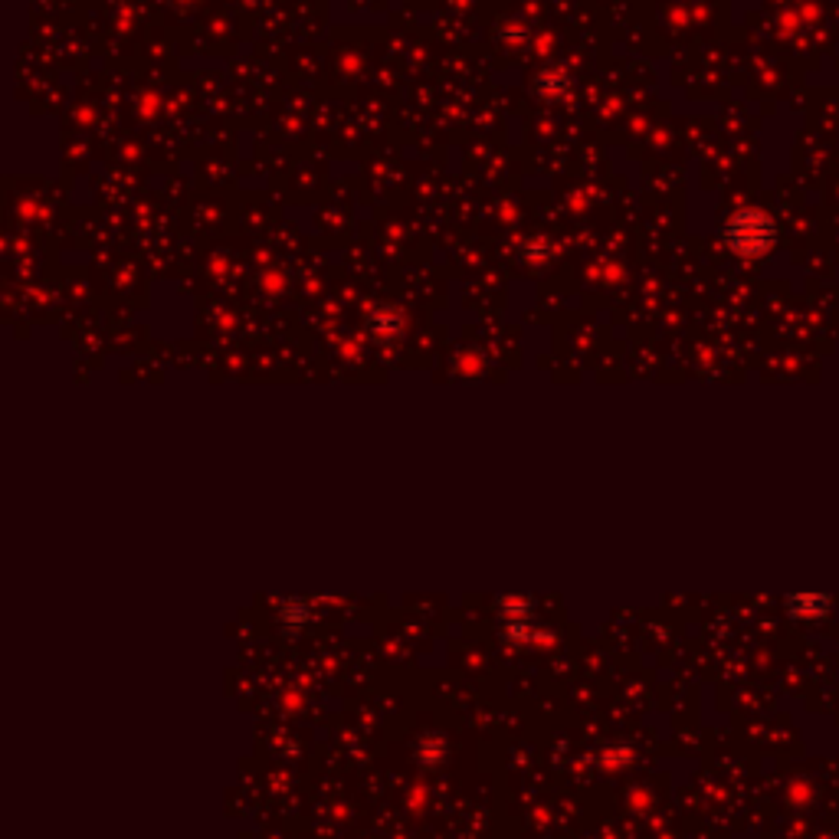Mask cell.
<instances>
[{
    "instance_id": "obj_1",
    "label": "cell",
    "mask_w": 839,
    "mask_h": 839,
    "mask_svg": "<svg viewBox=\"0 0 839 839\" xmlns=\"http://www.w3.org/2000/svg\"><path fill=\"white\" fill-rule=\"evenodd\" d=\"M774 220L761 214V210H744V214L731 217L725 227V240L738 256H761L767 246L774 243Z\"/></svg>"
},
{
    "instance_id": "obj_2",
    "label": "cell",
    "mask_w": 839,
    "mask_h": 839,
    "mask_svg": "<svg viewBox=\"0 0 839 839\" xmlns=\"http://www.w3.org/2000/svg\"><path fill=\"white\" fill-rule=\"evenodd\" d=\"M787 610H790V617H794V620L810 623V620H823L826 613L833 610V600L826 597V594H790L787 597Z\"/></svg>"
}]
</instances>
